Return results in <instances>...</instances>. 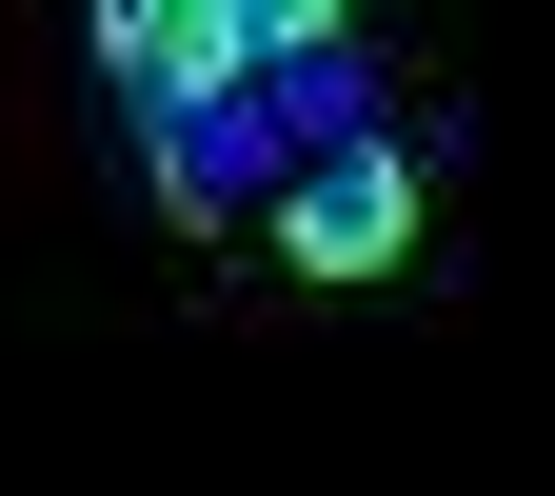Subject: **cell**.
I'll return each instance as SVG.
<instances>
[{
    "instance_id": "obj_2",
    "label": "cell",
    "mask_w": 555,
    "mask_h": 496,
    "mask_svg": "<svg viewBox=\"0 0 555 496\" xmlns=\"http://www.w3.org/2000/svg\"><path fill=\"white\" fill-rule=\"evenodd\" d=\"M139 160H159V199H179V219H258V199H278V119H258V80L219 60V80L139 100Z\"/></svg>"
},
{
    "instance_id": "obj_1",
    "label": "cell",
    "mask_w": 555,
    "mask_h": 496,
    "mask_svg": "<svg viewBox=\"0 0 555 496\" xmlns=\"http://www.w3.org/2000/svg\"><path fill=\"white\" fill-rule=\"evenodd\" d=\"M278 258H298V278H397L416 258V160H397V139L278 160Z\"/></svg>"
},
{
    "instance_id": "obj_4",
    "label": "cell",
    "mask_w": 555,
    "mask_h": 496,
    "mask_svg": "<svg viewBox=\"0 0 555 496\" xmlns=\"http://www.w3.org/2000/svg\"><path fill=\"white\" fill-rule=\"evenodd\" d=\"M179 21H198V40H219V60H278V40H318V21H337V0H179Z\"/></svg>"
},
{
    "instance_id": "obj_3",
    "label": "cell",
    "mask_w": 555,
    "mask_h": 496,
    "mask_svg": "<svg viewBox=\"0 0 555 496\" xmlns=\"http://www.w3.org/2000/svg\"><path fill=\"white\" fill-rule=\"evenodd\" d=\"M258 80V119H278V160H318V139H377V80H358V40H278V60H238Z\"/></svg>"
},
{
    "instance_id": "obj_5",
    "label": "cell",
    "mask_w": 555,
    "mask_h": 496,
    "mask_svg": "<svg viewBox=\"0 0 555 496\" xmlns=\"http://www.w3.org/2000/svg\"><path fill=\"white\" fill-rule=\"evenodd\" d=\"M80 21H100V40H139V21H179V0H80Z\"/></svg>"
}]
</instances>
